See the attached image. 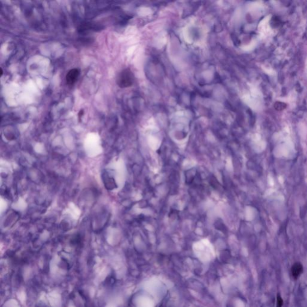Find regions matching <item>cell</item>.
I'll return each mask as SVG.
<instances>
[{
    "mask_svg": "<svg viewBox=\"0 0 307 307\" xmlns=\"http://www.w3.org/2000/svg\"><path fill=\"white\" fill-rule=\"evenodd\" d=\"M133 81V75L129 69L122 70L117 79V84L121 88H126L131 85Z\"/></svg>",
    "mask_w": 307,
    "mask_h": 307,
    "instance_id": "obj_1",
    "label": "cell"
},
{
    "mask_svg": "<svg viewBox=\"0 0 307 307\" xmlns=\"http://www.w3.org/2000/svg\"><path fill=\"white\" fill-rule=\"evenodd\" d=\"M79 74L80 72L77 69H73L70 70L66 75L67 84L69 85H73L77 80Z\"/></svg>",
    "mask_w": 307,
    "mask_h": 307,
    "instance_id": "obj_2",
    "label": "cell"
},
{
    "mask_svg": "<svg viewBox=\"0 0 307 307\" xmlns=\"http://www.w3.org/2000/svg\"><path fill=\"white\" fill-rule=\"evenodd\" d=\"M292 276L295 278H298L303 272V266L299 262L295 263L292 267L291 269Z\"/></svg>",
    "mask_w": 307,
    "mask_h": 307,
    "instance_id": "obj_3",
    "label": "cell"
},
{
    "mask_svg": "<svg viewBox=\"0 0 307 307\" xmlns=\"http://www.w3.org/2000/svg\"><path fill=\"white\" fill-rule=\"evenodd\" d=\"M286 107H287V105L284 103H282V102H280V101L276 102L274 105L275 109L277 111H279L284 110L286 108Z\"/></svg>",
    "mask_w": 307,
    "mask_h": 307,
    "instance_id": "obj_4",
    "label": "cell"
},
{
    "mask_svg": "<svg viewBox=\"0 0 307 307\" xmlns=\"http://www.w3.org/2000/svg\"><path fill=\"white\" fill-rule=\"evenodd\" d=\"M283 305V300L280 295L277 298V307H282Z\"/></svg>",
    "mask_w": 307,
    "mask_h": 307,
    "instance_id": "obj_5",
    "label": "cell"
},
{
    "mask_svg": "<svg viewBox=\"0 0 307 307\" xmlns=\"http://www.w3.org/2000/svg\"><path fill=\"white\" fill-rule=\"evenodd\" d=\"M218 224V226H215L217 229H218L219 230H227V229L224 226V225L223 224L222 222H220V221H218V222L217 223H216Z\"/></svg>",
    "mask_w": 307,
    "mask_h": 307,
    "instance_id": "obj_6",
    "label": "cell"
},
{
    "mask_svg": "<svg viewBox=\"0 0 307 307\" xmlns=\"http://www.w3.org/2000/svg\"><path fill=\"white\" fill-rule=\"evenodd\" d=\"M3 69L1 68V76L3 75Z\"/></svg>",
    "mask_w": 307,
    "mask_h": 307,
    "instance_id": "obj_7",
    "label": "cell"
}]
</instances>
